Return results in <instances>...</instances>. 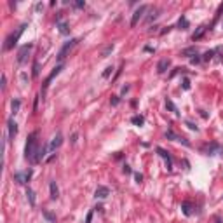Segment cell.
Here are the masks:
<instances>
[{"instance_id": "74e56055", "label": "cell", "mask_w": 223, "mask_h": 223, "mask_svg": "<svg viewBox=\"0 0 223 223\" xmlns=\"http://www.w3.org/2000/svg\"><path fill=\"white\" fill-rule=\"evenodd\" d=\"M5 82H7V79H5V75H2V89H5Z\"/></svg>"}, {"instance_id": "d4e9b609", "label": "cell", "mask_w": 223, "mask_h": 223, "mask_svg": "<svg viewBox=\"0 0 223 223\" xmlns=\"http://www.w3.org/2000/svg\"><path fill=\"white\" fill-rule=\"evenodd\" d=\"M221 12H223V4H221V5H220V7H218V12H216V16H214V21H213V25H211V26H214V23H216V21H218V19H220V16H221Z\"/></svg>"}, {"instance_id": "4dcf8cb0", "label": "cell", "mask_w": 223, "mask_h": 223, "mask_svg": "<svg viewBox=\"0 0 223 223\" xmlns=\"http://www.w3.org/2000/svg\"><path fill=\"white\" fill-rule=\"evenodd\" d=\"M110 101H112V105H114V106H117L118 101H120V98H118V96H112V100H110Z\"/></svg>"}, {"instance_id": "277c9868", "label": "cell", "mask_w": 223, "mask_h": 223, "mask_svg": "<svg viewBox=\"0 0 223 223\" xmlns=\"http://www.w3.org/2000/svg\"><path fill=\"white\" fill-rule=\"evenodd\" d=\"M146 11H148V5H140V7L134 11V14H132V18H131V26H136V25H138V21L143 18V14L146 12Z\"/></svg>"}, {"instance_id": "f1b7e54d", "label": "cell", "mask_w": 223, "mask_h": 223, "mask_svg": "<svg viewBox=\"0 0 223 223\" xmlns=\"http://www.w3.org/2000/svg\"><path fill=\"white\" fill-rule=\"evenodd\" d=\"M112 72H114V68H112V66H106V68H105V72H103V79L110 77V73H112Z\"/></svg>"}, {"instance_id": "e0dca14e", "label": "cell", "mask_w": 223, "mask_h": 223, "mask_svg": "<svg viewBox=\"0 0 223 223\" xmlns=\"http://www.w3.org/2000/svg\"><path fill=\"white\" fill-rule=\"evenodd\" d=\"M206 30H207V28H206V26H199V28H197V30H195V33H193V35H192V40H193V42H195V40H199V39H201V37L204 35V31H206Z\"/></svg>"}, {"instance_id": "9a60e30c", "label": "cell", "mask_w": 223, "mask_h": 223, "mask_svg": "<svg viewBox=\"0 0 223 223\" xmlns=\"http://www.w3.org/2000/svg\"><path fill=\"white\" fill-rule=\"evenodd\" d=\"M49 188H51V199H53V201H56L58 197H59V190H58V187H56V181H51Z\"/></svg>"}, {"instance_id": "f546056e", "label": "cell", "mask_w": 223, "mask_h": 223, "mask_svg": "<svg viewBox=\"0 0 223 223\" xmlns=\"http://www.w3.org/2000/svg\"><path fill=\"white\" fill-rule=\"evenodd\" d=\"M33 77H39V61L33 63Z\"/></svg>"}, {"instance_id": "ba28073f", "label": "cell", "mask_w": 223, "mask_h": 223, "mask_svg": "<svg viewBox=\"0 0 223 223\" xmlns=\"http://www.w3.org/2000/svg\"><path fill=\"white\" fill-rule=\"evenodd\" d=\"M202 152H204L206 155H214V153H221V146H220L218 143H211V145H207V146H204V148H202Z\"/></svg>"}, {"instance_id": "8992f818", "label": "cell", "mask_w": 223, "mask_h": 223, "mask_svg": "<svg viewBox=\"0 0 223 223\" xmlns=\"http://www.w3.org/2000/svg\"><path fill=\"white\" fill-rule=\"evenodd\" d=\"M31 47H33V44H25L21 49H19L18 51V63H21L23 65V63L26 61V56H28V53H30Z\"/></svg>"}, {"instance_id": "d6a6232c", "label": "cell", "mask_w": 223, "mask_h": 223, "mask_svg": "<svg viewBox=\"0 0 223 223\" xmlns=\"http://www.w3.org/2000/svg\"><path fill=\"white\" fill-rule=\"evenodd\" d=\"M187 126L190 127L192 131H199V127H197V126H195V124H193V122H188V120H187Z\"/></svg>"}, {"instance_id": "7a4b0ae2", "label": "cell", "mask_w": 223, "mask_h": 223, "mask_svg": "<svg viewBox=\"0 0 223 223\" xmlns=\"http://www.w3.org/2000/svg\"><path fill=\"white\" fill-rule=\"evenodd\" d=\"M25 28H26V25H21V26L18 28V31L16 33H11L7 39H5V44H4V51H11V49L14 47V45L18 44L19 37L23 35V31H25Z\"/></svg>"}, {"instance_id": "3957f363", "label": "cell", "mask_w": 223, "mask_h": 223, "mask_svg": "<svg viewBox=\"0 0 223 223\" xmlns=\"http://www.w3.org/2000/svg\"><path fill=\"white\" fill-rule=\"evenodd\" d=\"M77 42H79V39H72L70 42H66V44L63 45L61 49H59V53H58V61H63V59H65V58L68 56V53L72 51V47H73V45L77 44Z\"/></svg>"}, {"instance_id": "52a82bcc", "label": "cell", "mask_w": 223, "mask_h": 223, "mask_svg": "<svg viewBox=\"0 0 223 223\" xmlns=\"http://www.w3.org/2000/svg\"><path fill=\"white\" fill-rule=\"evenodd\" d=\"M157 153L160 155L162 159H164V162H166V167H167V171H171V169H173V160H171V155H169V152H167V150H164V148H160V146H157Z\"/></svg>"}, {"instance_id": "7402d4cb", "label": "cell", "mask_w": 223, "mask_h": 223, "mask_svg": "<svg viewBox=\"0 0 223 223\" xmlns=\"http://www.w3.org/2000/svg\"><path fill=\"white\" fill-rule=\"evenodd\" d=\"M181 54H183V56H195V54H197V49H195V47H188V49H185Z\"/></svg>"}, {"instance_id": "6da1fadb", "label": "cell", "mask_w": 223, "mask_h": 223, "mask_svg": "<svg viewBox=\"0 0 223 223\" xmlns=\"http://www.w3.org/2000/svg\"><path fill=\"white\" fill-rule=\"evenodd\" d=\"M39 152H40V146H39V132H31L28 136V141H26V146H25V159L30 160L31 164H37L39 162Z\"/></svg>"}, {"instance_id": "2e32d148", "label": "cell", "mask_w": 223, "mask_h": 223, "mask_svg": "<svg viewBox=\"0 0 223 223\" xmlns=\"http://www.w3.org/2000/svg\"><path fill=\"white\" fill-rule=\"evenodd\" d=\"M188 26H190L188 19L185 18V16H181V18L178 19V30H188Z\"/></svg>"}, {"instance_id": "9c48e42d", "label": "cell", "mask_w": 223, "mask_h": 223, "mask_svg": "<svg viewBox=\"0 0 223 223\" xmlns=\"http://www.w3.org/2000/svg\"><path fill=\"white\" fill-rule=\"evenodd\" d=\"M61 143H63V136L59 134V132H58V134H56V136H54V138H53V141H51V143L47 145V150H49V152H51V153H53L54 150H56V148H58V146H59V145H61Z\"/></svg>"}, {"instance_id": "5b68a950", "label": "cell", "mask_w": 223, "mask_h": 223, "mask_svg": "<svg viewBox=\"0 0 223 223\" xmlns=\"http://www.w3.org/2000/svg\"><path fill=\"white\" fill-rule=\"evenodd\" d=\"M31 174H33V171H31V169L25 171V173H16V174H14V179H16L18 183L25 185V183H28V181H30Z\"/></svg>"}, {"instance_id": "44dd1931", "label": "cell", "mask_w": 223, "mask_h": 223, "mask_svg": "<svg viewBox=\"0 0 223 223\" xmlns=\"http://www.w3.org/2000/svg\"><path fill=\"white\" fill-rule=\"evenodd\" d=\"M26 195H28V201H30V204L35 206V193H33V190H31V188H28V190H26Z\"/></svg>"}, {"instance_id": "d6986e66", "label": "cell", "mask_w": 223, "mask_h": 223, "mask_svg": "<svg viewBox=\"0 0 223 223\" xmlns=\"http://www.w3.org/2000/svg\"><path fill=\"white\" fill-rule=\"evenodd\" d=\"M131 122L134 124V126H143V124H145V118L141 117V115H134V117L131 118Z\"/></svg>"}, {"instance_id": "ac0fdd59", "label": "cell", "mask_w": 223, "mask_h": 223, "mask_svg": "<svg viewBox=\"0 0 223 223\" xmlns=\"http://www.w3.org/2000/svg\"><path fill=\"white\" fill-rule=\"evenodd\" d=\"M181 209H183V214L190 216V214H192V204H190L188 201H185L183 204H181Z\"/></svg>"}, {"instance_id": "d590c367", "label": "cell", "mask_w": 223, "mask_h": 223, "mask_svg": "<svg viewBox=\"0 0 223 223\" xmlns=\"http://www.w3.org/2000/svg\"><path fill=\"white\" fill-rule=\"evenodd\" d=\"M134 179H136V183H141V179H143V176H141L140 173H136V174H134Z\"/></svg>"}, {"instance_id": "7c38bea8", "label": "cell", "mask_w": 223, "mask_h": 223, "mask_svg": "<svg viewBox=\"0 0 223 223\" xmlns=\"http://www.w3.org/2000/svg\"><path fill=\"white\" fill-rule=\"evenodd\" d=\"M108 195H110L108 187H98L96 192H94V197H98V199H106Z\"/></svg>"}, {"instance_id": "5bb4252c", "label": "cell", "mask_w": 223, "mask_h": 223, "mask_svg": "<svg viewBox=\"0 0 223 223\" xmlns=\"http://www.w3.org/2000/svg\"><path fill=\"white\" fill-rule=\"evenodd\" d=\"M16 134H18V124L11 118V120H9V138H11V140H14V136H16Z\"/></svg>"}, {"instance_id": "cb8c5ba5", "label": "cell", "mask_w": 223, "mask_h": 223, "mask_svg": "<svg viewBox=\"0 0 223 223\" xmlns=\"http://www.w3.org/2000/svg\"><path fill=\"white\" fill-rule=\"evenodd\" d=\"M19 106H21V101H19V100H14V101H12V114H18Z\"/></svg>"}, {"instance_id": "e575fe53", "label": "cell", "mask_w": 223, "mask_h": 223, "mask_svg": "<svg viewBox=\"0 0 223 223\" xmlns=\"http://www.w3.org/2000/svg\"><path fill=\"white\" fill-rule=\"evenodd\" d=\"M92 221V211H89L87 216H86V223H91Z\"/></svg>"}, {"instance_id": "603a6c76", "label": "cell", "mask_w": 223, "mask_h": 223, "mask_svg": "<svg viewBox=\"0 0 223 223\" xmlns=\"http://www.w3.org/2000/svg\"><path fill=\"white\" fill-rule=\"evenodd\" d=\"M166 108H169L171 112H174V114H179V112H178V108L174 106V103H173L171 100H167V101H166Z\"/></svg>"}, {"instance_id": "30bf717a", "label": "cell", "mask_w": 223, "mask_h": 223, "mask_svg": "<svg viewBox=\"0 0 223 223\" xmlns=\"http://www.w3.org/2000/svg\"><path fill=\"white\" fill-rule=\"evenodd\" d=\"M61 70H63V65H58L56 68H54V70L51 72V75H49L47 79H45V82H44V89H47V87H49V84L53 82V79L56 77V75H59V73H61Z\"/></svg>"}, {"instance_id": "8fae6325", "label": "cell", "mask_w": 223, "mask_h": 223, "mask_svg": "<svg viewBox=\"0 0 223 223\" xmlns=\"http://www.w3.org/2000/svg\"><path fill=\"white\" fill-rule=\"evenodd\" d=\"M171 66V61L167 59V58H164V59H160V61L157 63V73H166L167 72V68Z\"/></svg>"}, {"instance_id": "4fadbf2b", "label": "cell", "mask_w": 223, "mask_h": 223, "mask_svg": "<svg viewBox=\"0 0 223 223\" xmlns=\"http://www.w3.org/2000/svg\"><path fill=\"white\" fill-rule=\"evenodd\" d=\"M58 30H59L61 35H68V33H70V26H68V23L61 21V19H58Z\"/></svg>"}, {"instance_id": "1f68e13d", "label": "cell", "mask_w": 223, "mask_h": 223, "mask_svg": "<svg viewBox=\"0 0 223 223\" xmlns=\"http://www.w3.org/2000/svg\"><path fill=\"white\" fill-rule=\"evenodd\" d=\"M190 61H192V65H197V63H201L202 59H201V58H199V56H197V54H195V56H193L192 59H190Z\"/></svg>"}, {"instance_id": "f35d334b", "label": "cell", "mask_w": 223, "mask_h": 223, "mask_svg": "<svg viewBox=\"0 0 223 223\" xmlns=\"http://www.w3.org/2000/svg\"><path fill=\"white\" fill-rule=\"evenodd\" d=\"M129 89H131V86H124V87H122V94H126Z\"/></svg>"}, {"instance_id": "83f0119b", "label": "cell", "mask_w": 223, "mask_h": 223, "mask_svg": "<svg viewBox=\"0 0 223 223\" xmlns=\"http://www.w3.org/2000/svg\"><path fill=\"white\" fill-rule=\"evenodd\" d=\"M181 87H183V91H188V89H190V80H188V79H183V82H181Z\"/></svg>"}, {"instance_id": "484cf974", "label": "cell", "mask_w": 223, "mask_h": 223, "mask_svg": "<svg viewBox=\"0 0 223 223\" xmlns=\"http://www.w3.org/2000/svg\"><path fill=\"white\" fill-rule=\"evenodd\" d=\"M214 56V51H207V53L204 54V56H202V61H209L211 58Z\"/></svg>"}, {"instance_id": "8d00e7d4", "label": "cell", "mask_w": 223, "mask_h": 223, "mask_svg": "<svg viewBox=\"0 0 223 223\" xmlns=\"http://www.w3.org/2000/svg\"><path fill=\"white\" fill-rule=\"evenodd\" d=\"M124 173H126V174H131V173H132V169H131V167H129V166L126 164V166H124Z\"/></svg>"}, {"instance_id": "836d02e7", "label": "cell", "mask_w": 223, "mask_h": 223, "mask_svg": "<svg viewBox=\"0 0 223 223\" xmlns=\"http://www.w3.org/2000/svg\"><path fill=\"white\" fill-rule=\"evenodd\" d=\"M84 0H77V2H75V7H77V9H80V7H84Z\"/></svg>"}, {"instance_id": "ffe728a7", "label": "cell", "mask_w": 223, "mask_h": 223, "mask_svg": "<svg viewBox=\"0 0 223 223\" xmlns=\"http://www.w3.org/2000/svg\"><path fill=\"white\" fill-rule=\"evenodd\" d=\"M114 51V44H110V45H106L103 51H101V58H108V54Z\"/></svg>"}, {"instance_id": "ab89813d", "label": "cell", "mask_w": 223, "mask_h": 223, "mask_svg": "<svg viewBox=\"0 0 223 223\" xmlns=\"http://www.w3.org/2000/svg\"><path fill=\"white\" fill-rule=\"evenodd\" d=\"M214 223H221V218H220V216H216V218H214Z\"/></svg>"}, {"instance_id": "4316f807", "label": "cell", "mask_w": 223, "mask_h": 223, "mask_svg": "<svg viewBox=\"0 0 223 223\" xmlns=\"http://www.w3.org/2000/svg\"><path fill=\"white\" fill-rule=\"evenodd\" d=\"M42 214L45 216V220H47V221H54V214H51L49 211H42Z\"/></svg>"}]
</instances>
